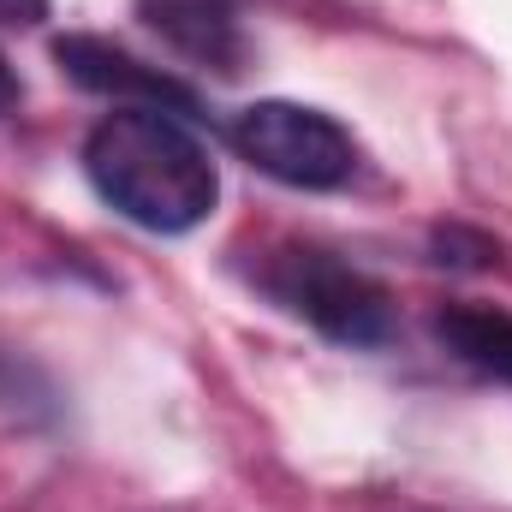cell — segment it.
<instances>
[{
	"mask_svg": "<svg viewBox=\"0 0 512 512\" xmlns=\"http://www.w3.org/2000/svg\"><path fill=\"white\" fill-rule=\"evenodd\" d=\"M84 173L96 197L143 233H191L221 203L215 155L179 114L161 108H114L84 137Z\"/></svg>",
	"mask_w": 512,
	"mask_h": 512,
	"instance_id": "1",
	"label": "cell"
},
{
	"mask_svg": "<svg viewBox=\"0 0 512 512\" xmlns=\"http://www.w3.org/2000/svg\"><path fill=\"white\" fill-rule=\"evenodd\" d=\"M233 149L251 161L256 173L292 185V191H340L358 173V143L334 114L310 102H251L233 114Z\"/></svg>",
	"mask_w": 512,
	"mask_h": 512,
	"instance_id": "3",
	"label": "cell"
},
{
	"mask_svg": "<svg viewBox=\"0 0 512 512\" xmlns=\"http://www.w3.org/2000/svg\"><path fill=\"white\" fill-rule=\"evenodd\" d=\"M18 108V72L6 66V54H0V114H12Z\"/></svg>",
	"mask_w": 512,
	"mask_h": 512,
	"instance_id": "8",
	"label": "cell"
},
{
	"mask_svg": "<svg viewBox=\"0 0 512 512\" xmlns=\"http://www.w3.org/2000/svg\"><path fill=\"white\" fill-rule=\"evenodd\" d=\"M256 286L280 310H292L316 334H328L334 346H382L387 334H393V298H387V286L334 251L280 245V251L262 256Z\"/></svg>",
	"mask_w": 512,
	"mask_h": 512,
	"instance_id": "2",
	"label": "cell"
},
{
	"mask_svg": "<svg viewBox=\"0 0 512 512\" xmlns=\"http://www.w3.org/2000/svg\"><path fill=\"white\" fill-rule=\"evenodd\" d=\"M137 18L191 66H209L221 78H239L251 60L245 24L227 0H137Z\"/></svg>",
	"mask_w": 512,
	"mask_h": 512,
	"instance_id": "5",
	"label": "cell"
},
{
	"mask_svg": "<svg viewBox=\"0 0 512 512\" xmlns=\"http://www.w3.org/2000/svg\"><path fill=\"white\" fill-rule=\"evenodd\" d=\"M435 340L471 364L477 376H495L512 387V310H489V304H447L435 316Z\"/></svg>",
	"mask_w": 512,
	"mask_h": 512,
	"instance_id": "6",
	"label": "cell"
},
{
	"mask_svg": "<svg viewBox=\"0 0 512 512\" xmlns=\"http://www.w3.org/2000/svg\"><path fill=\"white\" fill-rule=\"evenodd\" d=\"M435 262H453V268H489L495 262V239L489 233H471V227H435Z\"/></svg>",
	"mask_w": 512,
	"mask_h": 512,
	"instance_id": "7",
	"label": "cell"
},
{
	"mask_svg": "<svg viewBox=\"0 0 512 512\" xmlns=\"http://www.w3.org/2000/svg\"><path fill=\"white\" fill-rule=\"evenodd\" d=\"M54 60H60V72L72 84H84L96 96H114L120 108H161V114L197 120V90L191 84H179L161 66H143L137 54L102 42V36H60L54 42Z\"/></svg>",
	"mask_w": 512,
	"mask_h": 512,
	"instance_id": "4",
	"label": "cell"
},
{
	"mask_svg": "<svg viewBox=\"0 0 512 512\" xmlns=\"http://www.w3.org/2000/svg\"><path fill=\"white\" fill-rule=\"evenodd\" d=\"M0 18H18V24H30V18H42V0H0Z\"/></svg>",
	"mask_w": 512,
	"mask_h": 512,
	"instance_id": "9",
	"label": "cell"
}]
</instances>
